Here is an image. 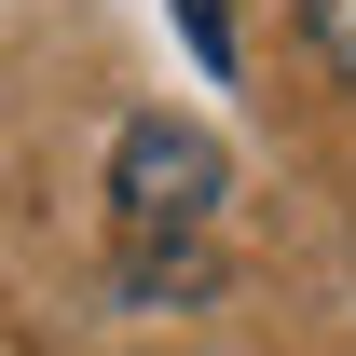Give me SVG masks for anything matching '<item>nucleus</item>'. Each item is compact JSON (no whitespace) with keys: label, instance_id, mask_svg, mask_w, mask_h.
<instances>
[{"label":"nucleus","instance_id":"f257e3e1","mask_svg":"<svg viewBox=\"0 0 356 356\" xmlns=\"http://www.w3.org/2000/svg\"><path fill=\"white\" fill-rule=\"evenodd\" d=\"M220 137L178 124V110H137L124 137H110V220H124V274L137 288H192L206 274V220H220Z\"/></svg>","mask_w":356,"mask_h":356},{"label":"nucleus","instance_id":"f03ea898","mask_svg":"<svg viewBox=\"0 0 356 356\" xmlns=\"http://www.w3.org/2000/svg\"><path fill=\"white\" fill-rule=\"evenodd\" d=\"M302 42H315L329 83H356V0H302Z\"/></svg>","mask_w":356,"mask_h":356},{"label":"nucleus","instance_id":"7ed1b4c3","mask_svg":"<svg viewBox=\"0 0 356 356\" xmlns=\"http://www.w3.org/2000/svg\"><path fill=\"white\" fill-rule=\"evenodd\" d=\"M178 28H192V55H206V69H233V14H220V0H178Z\"/></svg>","mask_w":356,"mask_h":356}]
</instances>
